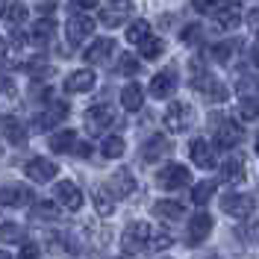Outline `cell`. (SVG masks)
Returning <instances> with one entry per match:
<instances>
[{
	"label": "cell",
	"mask_w": 259,
	"mask_h": 259,
	"mask_svg": "<svg viewBox=\"0 0 259 259\" xmlns=\"http://www.w3.org/2000/svg\"><path fill=\"white\" fill-rule=\"evenodd\" d=\"M189 183H192V171L183 168V165H174V162L159 168V174H156V186L165 189V192H177V189L189 186Z\"/></svg>",
	"instance_id": "cell-1"
},
{
	"label": "cell",
	"mask_w": 259,
	"mask_h": 259,
	"mask_svg": "<svg viewBox=\"0 0 259 259\" xmlns=\"http://www.w3.org/2000/svg\"><path fill=\"white\" fill-rule=\"evenodd\" d=\"M192 85L206 97V100H215V103H221V100L230 97V89H227L221 80H215L212 74H206V71H197V74L192 77Z\"/></svg>",
	"instance_id": "cell-2"
},
{
	"label": "cell",
	"mask_w": 259,
	"mask_h": 259,
	"mask_svg": "<svg viewBox=\"0 0 259 259\" xmlns=\"http://www.w3.org/2000/svg\"><path fill=\"white\" fill-rule=\"evenodd\" d=\"M147 239H153V230H150V224H145V221H136V224H130L127 230H124V239H121V244H124V250H127V253H139V250L150 247V242H147Z\"/></svg>",
	"instance_id": "cell-3"
},
{
	"label": "cell",
	"mask_w": 259,
	"mask_h": 259,
	"mask_svg": "<svg viewBox=\"0 0 259 259\" xmlns=\"http://www.w3.org/2000/svg\"><path fill=\"white\" fill-rule=\"evenodd\" d=\"M92 32H95V21L89 18V12H82V15H77V18H68V24H65L68 48H80Z\"/></svg>",
	"instance_id": "cell-4"
},
{
	"label": "cell",
	"mask_w": 259,
	"mask_h": 259,
	"mask_svg": "<svg viewBox=\"0 0 259 259\" xmlns=\"http://www.w3.org/2000/svg\"><path fill=\"white\" fill-rule=\"evenodd\" d=\"M162 121H165V127L171 130V133H183V130H189L192 127V121H194V109L189 106V103H171L168 106V112L162 115Z\"/></svg>",
	"instance_id": "cell-5"
},
{
	"label": "cell",
	"mask_w": 259,
	"mask_h": 259,
	"mask_svg": "<svg viewBox=\"0 0 259 259\" xmlns=\"http://www.w3.org/2000/svg\"><path fill=\"white\" fill-rule=\"evenodd\" d=\"M130 15H133V0H109V3L100 9V24L115 30V27L127 24Z\"/></svg>",
	"instance_id": "cell-6"
},
{
	"label": "cell",
	"mask_w": 259,
	"mask_h": 259,
	"mask_svg": "<svg viewBox=\"0 0 259 259\" xmlns=\"http://www.w3.org/2000/svg\"><path fill=\"white\" fill-rule=\"evenodd\" d=\"M221 209H224L227 215H233V218H247V215H253L256 203H253V197H250V194L230 192V194L221 197Z\"/></svg>",
	"instance_id": "cell-7"
},
{
	"label": "cell",
	"mask_w": 259,
	"mask_h": 259,
	"mask_svg": "<svg viewBox=\"0 0 259 259\" xmlns=\"http://www.w3.org/2000/svg\"><path fill=\"white\" fill-rule=\"evenodd\" d=\"M212 227H215V221H212L209 212H197V215H192V218H189V230H186V242L192 244V247H197V244L212 233Z\"/></svg>",
	"instance_id": "cell-8"
},
{
	"label": "cell",
	"mask_w": 259,
	"mask_h": 259,
	"mask_svg": "<svg viewBox=\"0 0 259 259\" xmlns=\"http://www.w3.org/2000/svg\"><path fill=\"white\" fill-rule=\"evenodd\" d=\"M242 127L236 124V121H230V118H221L218 121V127H215V145L224 147V150H230V147H236L239 142H242Z\"/></svg>",
	"instance_id": "cell-9"
},
{
	"label": "cell",
	"mask_w": 259,
	"mask_h": 259,
	"mask_svg": "<svg viewBox=\"0 0 259 259\" xmlns=\"http://www.w3.org/2000/svg\"><path fill=\"white\" fill-rule=\"evenodd\" d=\"M53 194H56V200L62 203L65 209H71V212H77L82 206V192L71 183V180H62V183H56L53 186Z\"/></svg>",
	"instance_id": "cell-10"
},
{
	"label": "cell",
	"mask_w": 259,
	"mask_h": 259,
	"mask_svg": "<svg viewBox=\"0 0 259 259\" xmlns=\"http://www.w3.org/2000/svg\"><path fill=\"white\" fill-rule=\"evenodd\" d=\"M24 174L32 180V183H48V180H53L56 174H59V168H56V162L50 159H30L27 165H24Z\"/></svg>",
	"instance_id": "cell-11"
},
{
	"label": "cell",
	"mask_w": 259,
	"mask_h": 259,
	"mask_svg": "<svg viewBox=\"0 0 259 259\" xmlns=\"http://www.w3.org/2000/svg\"><path fill=\"white\" fill-rule=\"evenodd\" d=\"M0 130H3V136H6L9 145H15V147L27 145V127L18 121L15 115H3V118H0Z\"/></svg>",
	"instance_id": "cell-12"
},
{
	"label": "cell",
	"mask_w": 259,
	"mask_h": 259,
	"mask_svg": "<svg viewBox=\"0 0 259 259\" xmlns=\"http://www.w3.org/2000/svg\"><path fill=\"white\" fill-rule=\"evenodd\" d=\"M112 50H115V41H112V38H95V41L85 48L82 59H85L89 65H103L109 56H112Z\"/></svg>",
	"instance_id": "cell-13"
},
{
	"label": "cell",
	"mask_w": 259,
	"mask_h": 259,
	"mask_svg": "<svg viewBox=\"0 0 259 259\" xmlns=\"http://www.w3.org/2000/svg\"><path fill=\"white\" fill-rule=\"evenodd\" d=\"M95 82H97L95 71L82 68V71H74V74L65 80V92H68V95H82V92H92Z\"/></svg>",
	"instance_id": "cell-14"
},
{
	"label": "cell",
	"mask_w": 259,
	"mask_h": 259,
	"mask_svg": "<svg viewBox=\"0 0 259 259\" xmlns=\"http://www.w3.org/2000/svg\"><path fill=\"white\" fill-rule=\"evenodd\" d=\"M215 15V27L218 30H236L239 24H242V6L239 3H224L218 12H212Z\"/></svg>",
	"instance_id": "cell-15"
},
{
	"label": "cell",
	"mask_w": 259,
	"mask_h": 259,
	"mask_svg": "<svg viewBox=\"0 0 259 259\" xmlns=\"http://www.w3.org/2000/svg\"><path fill=\"white\" fill-rule=\"evenodd\" d=\"M68 118V103H62V100H50L48 109L35 118V127L38 130H50L56 121H65Z\"/></svg>",
	"instance_id": "cell-16"
},
{
	"label": "cell",
	"mask_w": 259,
	"mask_h": 259,
	"mask_svg": "<svg viewBox=\"0 0 259 259\" xmlns=\"http://www.w3.org/2000/svg\"><path fill=\"white\" fill-rule=\"evenodd\" d=\"M85 124L92 130H106L115 124V109L112 106H106V103H97V106H92L89 112H85Z\"/></svg>",
	"instance_id": "cell-17"
},
{
	"label": "cell",
	"mask_w": 259,
	"mask_h": 259,
	"mask_svg": "<svg viewBox=\"0 0 259 259\" xmlns=\"http://www.w3.org/2000/svg\"><path fill=\"white\" fill-rule=\"evenodd\" d=\"M168 153H171V142H168L165 136H150L145 142V147H142V159L150 162V165L159 162L162 156H168Z\"/></svg>",
	"instance_id": "cell-18"
},
{
	"label": "cell",
	"mask_w": 259,
	"mask_h": 259,
	"mask_svg": "<svg viewBox=\"0 0 259 259\" xmlns=\"http://www.w3.org/2000/svg\"><path fill=\"white\" fill-rule=\"evenodd\" d=\"M189 153H192V162L197 165V168H215V150H212V145L206 142V139H194L192 147H189Z\"/></svg>",
	"instance_id": "cell-19"
},
{
	"label": "cell",
	"mask_w": 259,
	"mask_h": 259,
	"mask_svg": "<svg viewBox=\"0 0 259 259\" xmlns=\"http://www.w3.org/2000/svg\"><path fill=\"white\" fill-rule=\"evenodd\" d=\"M32 203V192L27 186H6L0 189V206H27Z\"/></svg>",
	"instance_id": "cell-20"
},
{
	"label": "cell",
	"mask_w": 259,
	"mask_h": 259,
	"mask_svg": "<svg viewBox=\"0 0 259 259\" xmlns=\"http://www.w3.org/2000/svg\"><path fill=\"white\" fill-rule=\"evenodd\" d=\"M109 192H112L118 200H124V197H130V194L136 192V180H133V174H130L127 168H121V171L112 174V180H109Z\"/></svg>",
	"instance_id": "cell-21"
},
{
	"label": "cell",
	"mask_w": 259,
	"mask_h": 259,
	"mask_svg": "<svg viewBox=\"0 0 259 259\" xmlns=\"http://www.w3.org/2000/svg\"><path fill=\"white\" fill-rule=\"evenodd\" d=\"M48 145H50L53 153H74V150H77V133H74V130H59V133L50 136Z\"/></svg>",
	"instance_id": "cell-22"
},
{
	"label": "cell",
	"mask_w": 259,
	"mask_h": 259,
	"mask_svg": "<svg viewBox=\"0 0 259 259\" xmlns=\"http://www.w3.org/2000/svg\"><path fill=\"white\" fill-rule=\"evenodd\" d=\"M142 103H145V89H142L139 82L124 85V92H121V106H124L127 112H139V109H142Z\"/></svg>",
	"instance_id": "cell-23"
},
{
	"label": "cell",
	"mask_w": 259,
	"mask_h": 259,
	"mask_svg": "<svg viewBox=\"0 0 259 259\" xmlns=\"http://www.w3.org/2000/svg\"><path fill=\"white\" fill-rule=\"evenodd\" d=\"M221 180L224 183H230V186H239L244 180V159L242 156H230V159H224V165H221Z\"/></svg>",
	"instance_id": "cell-24"
},
{
	"label": "cell",
	"mask_w": 259,
	"mask_h": 259,
	"mask_svg": "<svg viewBox=\"0 0 259 259\" xmlns=\"http://www.w3.org/2000/svg\"><path fill=\"white\" fill-rule=\"evenodd\" d=\"M174 85H177L174 74H171V71H162V74H156V77L150 80V95L159 97V100H165V97L174 95Z\"/></svg>",
	"instance_id": "cell-25"
},
{
	"label": "cell",
	"mask_w": 259,
	"mask_h": 259,
	"mask_svg": "<svg viewBox=\"0 0 259 259\" xmlns=\"http://www.w3.org/2000/svg\"><path fill=\"white\" fill-rule=\"evenodd\" d=\"M239 48H242V41H239V38H230V41H218V45H215V48H212V59H215V62H230V59H233V56H236V53H239Z\"/></svg>",
	"instance_id": "cell-26"
},
{
	"label": "cell",
	"mask_w": 259,
	"mask_h": 259,
	"mask_svg": "<svg viewBox=\"0 0 259 259\" xmlns=\"http://www.w3.org/2000/svg\"><path fill=\"white\" fill-rule=\"evenodd\" d=\"M153 212H156L159 218H165V221H180V218H183V206H180L177 200H156Z\"/></svg>",
	"instance_id": "cell-27"
},
{
	"label": "cell",
	"mask_w": 259,
	"mask_h": 259,
	"mask_svg": "<svg viewBox=\"0 0 259 259\" xmlns=\"http://www.w3.org/2000/svg\"><path fill=\"white\" fill-rule=\"evenodd\" d=\"M124 150H127V145H124L121 136H106L103 145H100V153H103L106 159H118V156H124Z\"/></svg>",
	"instance_id": "cell-28"
},
{
	"label": "cell",
	"mask_w": 259,
	"mask_h": 259,
	"mask_svg": "<svg viewBox=\"0 0 259 259\" xmlns=\"http://www.w3.org/2000/svg\"><path fill=\"white\" fill-rule=\"evenodd\" d=\"M215 189H218V183L215 180H203V183H197L192 192V200L197 203V206H206L212 200V194H215Z\"/></svg>",
	"instance_id": "cell-29"
},
{
	"label": "cell",
	"mask_w": 259,
	"mask_h": 259,
	"mask_svg": "<svg viewBox=\"0 0 259 259\" xmlns=\"http://www.w3.org/2000/svg\"><path fill=\"white\" fill-rule=\"evenodd\" d=\"M53 32H56V24H53L50 18H41V21L32 27V41H38V45H48L50 38H53Z\"/></svg>",
	"instance_id": "cell-30"
},
{
	"label": "cell",
	"mask_w": 259,
	"mask_h": 259,
	"mask_svg": "<svg viewBox=\"0 0 259 259\" xmlns=\"http://www.w3.org/2000/svg\"><path fill=\"white\" fill-rule=\"evenodd\" d=\"M3 21H6L12 30H18V27L27 21V6H24V3H12V6H6V12H3Z\"/></svg>",
	"instance_id": "cell-31"
},
{
	"label": "cell",
	"mask_w": 259,
	"mask_h": 259,
	"mask_svg": "<svg viewBox=\"0 0 259 259\" xmlns=\"http://www.w3.org/2000/svg\"><path fill=\"white\" fill-rule=\"evenodd\" d=\"M92 197H95L97 215H112V209H115V194H112V192H106V189H97Z\"/></svg>",
	"instance_id": "cell-32"
},
{
	"label": "cell",
	"mask_w": 259,
	"mask_h": 259,
	"mask_svg": "<svg viewBox=\"0 0 259 259\" xmlns=\"http://www.w3.org/2000/svg\"><path fill=\"white\" fill-rule=\"evenodd\" d=\"M147 35H150V24H147V21H142V18H139V21H136V24H133V27L127 30V38L133 41V45H136V48L145 41Z\"/></svg>",
	"instance_id": "cell-33"
},
{
	"label": "cell",
	"mask_w": 259,
	"mask_h": 259,
	"mask_svg": "<svg viewBox=\"0 0 259 259\" xmlns=\"http://www.w3.org/2000/svg\"><path fill=\"white\" fill-rule=\"evenodd\" d=\"M139 68H142V65H139V59H136L133 53H121V56H118V71H121L124 77L139 74Z\"/></svg>",
	"instance_id": "cell-34"
},
{
	"label": "cell",
	"mask_w": 259,
	"mask_h": 259,
	"mask_svg": "<svg viewBox=\"0 0 259 259\" xmlns=\"http://www.w3.org/2000/svg\"><path fill=\"white\" fill-rule=\"evenodd\" d=\"M32 215L35 218H45V221H53V218H59V206L50 203V200H41V203L32 206Z\"/></svg>",
	"instance_id": "cell-35"
},
{
	"label": "cell",
	"mask_w": 259,
	"mask_h": 259,
	"mask_svg": "<svg viewBox=\"0 0 259 259\" xmlns=\"http://www.w3.org/2000/svg\"><path fill=\"white\" fill-rule=\"evenodd\" d=\"M139 53H142L145 59H156V56L162 53V41L159 38H153V35H147L145 41L139 45Z\"/></svg>",
	"instance_id": "cell-36"
},
{
	"label": "cell",
	"mask_w": 259,
	"mask_h": 259,
	"mask_svg": "<svg viewBox=\"0 0 259 259\" xmlns=\"http://www.w3.org/2000/svg\"><path fill=\"white\" fill-rule=\"evenodd\" d=\"M239 112H242L244 121H256V118H259V100H256V97H242Z\"/></svg>",
	"instance_id": "cell-37"
},
{
	"label": "cell",
	"mask_w": 259,
	"mask_h": 259,
	"mask_svg": "<svg viewBox=\"0 0 259 259\" xmlns=\"http://www.w3.org/2000/svg\"><path fill=\"white\" fill-rule=\"evenodd\" d=\"M0 242H9V244L24 242V230L18 224H0Z\"/></svg>",
	"instance_id": "cell-38"
},
{
	"label": "cell",
	"mask_w": 259,
	"mask_h": 259,
	"mask_svg": "<svg viewBox=\"0 0 259 259\" xmlns=\"http://www.w3.org/2000/svg\"><path fill=\"white\" fill-rule=\"evenodd\" d=\"M221 6H224L221 0H194V9L197 12H218Z\"/></svg>",
	"instance_id": "cell-39"
},
{
	"label": "cell",
	"mask_w": 259,
	"mask_h": 259,
	"mask_svg": "<svg viewBox=\"0 0 259 259\" xmlns=\"http://www.w3.org/2000/svg\"><path fill=\"white\" fill-rule=\"evenodd\" d=\"M171 236H168V233H156V236H153V242H150V247H153V250H168V247H171Z\"/></svg>",
	"instance_id": "cell-40"
},
{
	"label": "cell",
	"mask_w": 259,
	"mask_h": 259,
	"mask_svg": "<svg viewBox=\"0 0 259 259\" xmlns=\"http://www.w3.org/2000/svg\"><path fill=\"white\" fill-rule=\"evenodd\" d=\"M197 38H200V24H192V27L183 30V41L186 45H197Z\"/></svg>",
	"instance_id": "cell-41"
},
{
	"label": "cell",
	"mask_w": 259,
	"mask_h": 259,
	"mask_svg": "<svg viewBox=\"0 0 259 259\" xmlns=\"http://www.w3.org/2000/svg\"><path fill=\"white\" fill-rule=\"evenodd\" d=\"M18 259H38V247L32 242H24L21 244V253H18Z\"/></svg>",
	"instance_id": "cell-42"
},
{
	"label": "cell",
	"mask_w": 259,
	"mask_h": 259,
	"mask_svg": "<svg viewBox=\"0 0 259 259\" xmlns=\"http://www.w3.org/2000/svg\"><path fill=\"white\" fill-rule=\"evenodd\" d=\"M247 27H250V32H253V35L259 38V6L247 12Z\"/></svg>",
	"instance_id": "cell-43"
},
{
	"label": "cell",
	"mask_w": 259,
	"mask_h": 259,
	"mask_svg": "<svg viewBox=\"0 0 259 259\" xmlns=\"http://www.w3.org/2000/svg\"><path fill=\"white\" fill-rule=\"evenodd\" d=\"M0 92L3 95H15V82H12L9 74H0Z\"/></svg>",
	"instance_id": "cell-44"
},
{
	"label": "cell",
	"mask_w": 259,
	"mask_h": 259,
	"mask_svg": "<svg viewBox=\"0 0 259 259\" xmlns=\"http://www.w3.org/2000/svg\"><path fill=\"white\" fill-rule=\"evenodd\" d=\"M77 9H82V12H89V9H95L97 6V0H71Z\"/></svg>",
	"instance_id": "cell-45"
},
{
	"label": "cell",
	"mask_w": 259,
	"mask_h": 259,
	"mask_svg": "<svg viewBox=\"0 0 259 259\" xmlns=\"http://www.w3.org/2000/svg\"><path fill=\"white\" fill-rule=\"evenodd\" d=\"M74 153H77V156H89V153H92V145H77Z\"/></svg>",
	"instance_id": "cell-46"
},
{
	"label": "cell",
	"mask_w": 259,
	"mask_h": 259,
	"mask_svg": "<svg viewBox=\"0 0 259 259\" xmlns=\"http://www.w3.org/2000/svg\"><path fill=\"white\" fill-rule=\"evenodd\" d=\"M6 59V38H0V62Z\"/></svg>",
	"instance_id": "cell-47"
},
{
	"label": "cell",
	"mask_w": 259,
	"mask_h": 259,
	"mask_svg": "<svg viewBox=\"0 0 259 259\" xmlns=\"http://www.w3.org/2000/svg\"><path fill=\"white\" fill-rule=\"evenodd\" d=\"M3 12H6V0H0V15H3Z\"/></svg>",
	"instance_id": "cell-48"
},
{
	"label": "cell",
	"mask_w": 259,
	"mask_h": 259,
	"mask_svg": "<svg viewBox=\"0 0 259 259\" xmlns=\"http://www.w3.org/2000/svg\"><path fill=\"white\" fill-rule=\"evenodd\" d=\"M0 259H12V256H9V253H6V250H0Z\"/></svg>",
	"instance_id": "cell-49"
},
{
	"label": "cell",
	"mask_w": 259,
	"mask_h": 259,
	"mask_svg": "<svg viewBox=\"0 0 259 259\" xmlns=\"http://www.w3.org/2000/svg\"><path fill=\"white\" fill-rule=\"evenodd\" d=\"M256 153H259V136H256Z\"/></svg>",
	"instance_id": "cell-50"
}]
</instances>
